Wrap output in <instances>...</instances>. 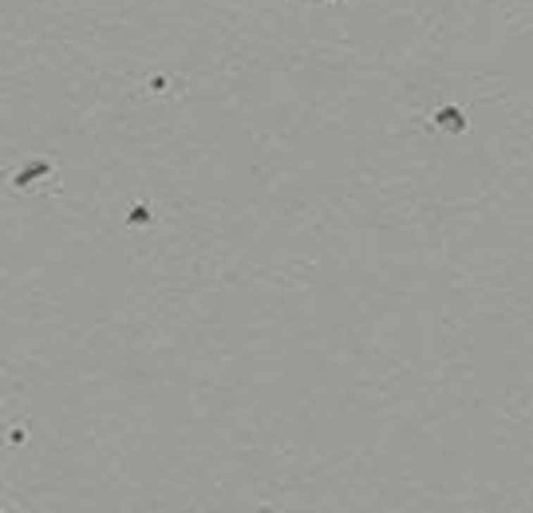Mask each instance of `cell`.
<instances>
[]
</instances>
